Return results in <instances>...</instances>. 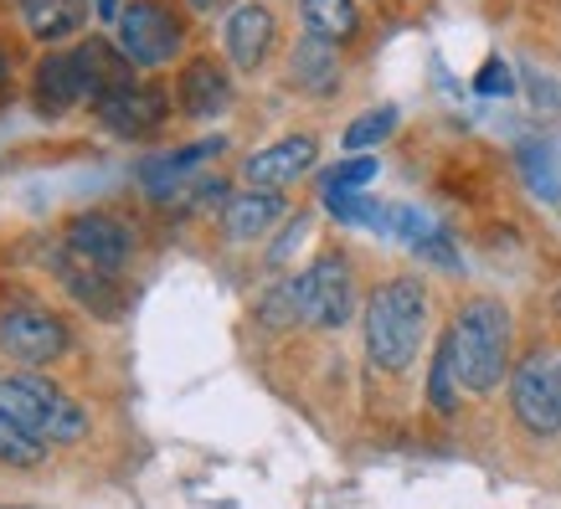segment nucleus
Returning <instances> with one entry per match:
<instances>
[{"instance_id":"obj_8","label":"nucleus","mask_w":561,"mask_h":509,"mask_svg":"<svg viewBox=\"0 0 561 509\" xmlns=\"http://www.w3.org/2000/svg\"><path fill=\"white\" fill-rule=\"evenodd\" d=\"M227 150V139H196V144H186V150H165V154H150L145 165H139V181H145V196L150 201H165L175 206L181 201V190L196 181L191 170L202 165V160H217V154Z\"/></svg>"},{"instance_id":"obj_21","label":"nucleus","mask_w":561,"mask_h":509,"mask_svg":"<svg viewBox=\"0 0 561 509\" xmlns=\"http://www.w3.org/2000/svg\"><path fill=\"white\" fill-rule=\"evenodd\" d=\"M299 16H305V32L320 36V42H345L356 36L360 16H356V0H299Z\"/></svg>"},{"instance_id":"obj_30","label":"nucleus","mask_w":561,"mask_h":509,"mask_svg":"<svg viewBox=\"0 0 561 509\" xmlns=\"http://www.w3.org/2000/svg\"><path fill=\"white\" fill-rule=\"evenodd\" d=\"M305 227H309V221L299 217V221H294V227H289V238H284V242H278V247H273V268H284V257H289L294 247H299V238H305Z\"/></svg>"},{"instance_id":"obj_17","label":"nucleus","mask_w":561,"mask_h":509,"mask_svg":"<svg viewBox=\"0 0 561 509\" xmlns=\"http://www.w3.org/2000/svg\"><path fill=\"white\" fill-rule=\"evenodd\" d=\"M278 217H284V196L278 190H242V196H232V201L221 206V232L232 242H253Z\"/></svg>"},{"instance_id":"obj_13","label":"nucleus","mask_w":561,"mask_h":509,"mask_svg":"<svg viewBox=\"0 0 561 509\" xmlns=\"http://www.w3.org/2000/svg\"><path fill=\"white\" fill-rule=\"evenodd\" d=\"M72 62H78V78H83V93H88V103H93V108H99L108 93L135 88V62L124 57V47L103 42V36H88V42H78Z\"/></svg>"},{"instance_id":"obj_7","label":"nucleus","mask_w":561,"mask_h":509,"mask_svg":"<svg viewBox=\"0 0 561 509\" xmlns=\"http://www.w3.org/2000/svg\"><path fill=\"white\" fill-rule=\"evenodd\" d=\"M309 278V324L314 329H341L356 314V284H351V263L341 253H320Z\"/></svg>"},{"instance_id":"obj_2","label":"nucleus","mask_w":561,"mask_h":509,"mask_svg":"<svg viewBox=\"0 0 561 509\" xmlns=\"http://www.w3.org/2000/svg\"><path fill=\"white\" fill-rule=\"evenodd\" d=\"M454 345V366H459L463 391H494L511 371V314L494 299H469L459 309V320L448 329Z\"/></svg>"},{"instance_id":"obj_31","label":"nucleus","mask_w":561,"mask_h":509,"mask_svg":"<svg viewBox=\"0 0 561 509\" xmlns=\"http://www.w3.org/2000/svg\"><path fill=\"white\" fill-rule=\"evenodd\" d=\"M93 16H99V21H119V0H93Z\"/></svg>"},{"instance_id":"obj_33","label":"nucleus","mask_w":561,"mask_h":509,"mask_svg":"<svg viewBox=\"0 0 561 509\" xmlns=\"http://www.w3.org/2000/svg\"><path fill=\"white\" fill-rule=\"evenodd\" d=\"M0 509H36V505H0Z\"/></svg>"},{"instance_id":"obj_6","label":"nucleus","mask_w":561,"mask_h":509,"mask_svg":"<svg viewBox=\"0 0 561 509\" xmlns=\"http://www.w3.org/2000/svg\"><path fill=\"white\" fill-rule=\"evenodd\" d=\"M0 350L21 366H47V360H62L72 350L68 324L47 314V309H16L0 320Z\"/></svg>"},{"instance_id":"obj_14","label":"nucleus","mask_w":561,"mask_h":509,"mask_svg":"<svg viewBox=\"0 0 561 509\" xmlns=\"http://www.w3.org/2000/svg\"><path fill=\"white\" fill-rule=\"evenodd\" d=\"M175 99H181V108H186L191 119H217V114L232 108V83H227L221 62H211V57H191L186 68H181Z\"/></svg>"},{"instance_id":"obj_24","label":"nucleus","mask_w":561,"mask_h":509,"mask_svg":"<svg viewBox=\"0 0 561 509\" xmlns=\"http://www.w3.org/2000/svg\"><path fill=\"white\" fill-rule=\"evenodd\" d=\"M324 206H330L345 227H371V232H387V206H376L371 196H360V190H330Z\"/></svg>"},{"instance_id":"obj_32","label":"nucleus","mask_w":561,"mask_h":509,"mask_svg":"<svg viewBox=\"0 0 561 509\" xmlns=\"http://www.w3.org/2000/svg\"><path fill=\"white\" fill-rule=\"evenodd\" d=\"M5 68H11V62H5V51H0V78H5Z\"/></svg>"},{"instance_id":"obj_16","label":"nucleus","mask_w":561,"mask_h":509,"mask_svg":"<svg viewBox=\"0 0 561 509\" xmlns=\"http://www.w3.org/2000/svg\"><path fill=\"white\" fill-rule=\"evenodd\" d=\"M32 93H36V108H42V114H68V108L88 103L83 78H78V62H72V51H51L47 62L36 68Z\"/></svg>"},{"instance_id":"obj_28","label":"nucleus","mask_w":561,"mask_h":509,"mask_svg":"<svg viewBox=\"0 0 561 509\" xmlns=\"http://www.w3.org/2000/svg\"><path fill=\"white\" fill-rule=\"evenodd\" d=\"M474 93H484V99H505V93H515V72H511V62L490 57V62H484V72L474 78Z\"/></svg>"},{"instance_id":"obj_1","label":"nucleus","mask_w":561,"mask_h":509,"mask_svg":"<svg viewBox=\"0 0 561 509\" xmlns=\"http://www.w3.org/2000/svg\"><path fill=\"white\" fill-rule=\"evenodd\" d=\"M427 289L417 278H391L366 299V356L376 371H408L423 350Z\"/></svg>"},{"instance_id":"obj_5","label":"nucleus","mask_w":561,"mask_h":509,"mask_svg":"<svg viewBox=\"0 0 561 509\" xmlns=\"http://www.w3.org/2000/svg\"><path fill=\"white\" fill-rule=\"evenodd\" d=\"M511 407L526 432L536 438H557L561 432V360L551 350H530L511 375Z\"/></svg>"},{"instance_id":"obj_10","label":"nucleus","mask_w":561,"mask_h":509,"mask_svg":"<svg viewBox=\"0 0 561 509\" xmlns=\"http://www.w3.org/2000/svg\"><path fill=\"white\" fill-rule=\"evenodd\" d=\"M51 268H57V284H62L88 314H99V320H119L124 314V293H119V284H114V273L93 268L88 257L68 253V247L51 257Z\"/></svg>"},{"instance_id":"obj_23","label":"nucleus","mask_w":561,"mask_h":509,"mask_svg":"<svg viewBox=\"0 0 561 509\" xmlns=\"http://www.w3.org/2000/svg\"><path fill=\"white\" fill-rule=\"evenodd\" d=\"M0 463L5 468H36V463H47V442L32 438L21 423H11L5 412H0Z\"/></svg>"},{"instance_id":"obj_15","label":"nucleus","mask_w":561,"mask_h":509,"mask_svg":"<svg viewBox=\"0 0 561 509\" xmlns=\"http://www.w3.org/2000/svg\"><path fill=\"white\" fill-rule=\"evenodd\" d=\"M227 51L238 68H263V57L273 51V11L268 5H238L227 16Z\"/></svg>"},{"instance_id":"obj_4","label":"nucleus","mask_w":561,"mask_h":509,"mask_svg":"<svg viewBox=\"0 0 561 509\" xmlns=\"http://www.w3.org/2000/svg\"><path fill=\"white\" fill-rule=\"evenodd\" d=\"M186 42V21L171 0H129L119 11V47L135 68H165Z\"/></svg>"},{"instance_id":"obj_9","label":"nucleus","mask_w":561,"mask_h":509,"mask_svg":"<svg viewBox=\"0 0 561 509\" xmlns=\"http://www.w3.org/2000/svg\"><path fill=\"white\" fill-rule=\"evenodd\" d=\"M68 253L88 257L93 268L103 273H119L135 253V242H129V227L114 217H103V211H88V217H72L68 221V242H62Z\"/></svg>"},{"instance_id":"obj_11","label":"nucleus","mask_w":561,"mask_h":509,"mask_svg":"<svg viewBox=\"0 0 561 509\" xmlns=\"http://www.w3.org/2000/svg\"><path fill=\"white\" fill-rule=\"evenodd\" d=\"M171 114V93L165 88H124V93H108L99 103V119L114 129L119 139H145L154 135Z\"/></svg>"},{"instance_id":"obj_22","label":"nucleus","mask_w":561,"mask_h":509,"mask_svg":"<svg viewBox=\"0 0 561 509\" xmlns=\"http://www.w3.org/2000/svg\"><path fill=\"white\" fill-rule=\"evenodd\" d=\"M459 366H454V345H448V335L438 339V350H433V366H427V402H433V412L438 417H454L459 412Z\"/></svg>"},{"instance_id":"obj_26","label":"nucleus","mask_w":561,"mask_h":509,"mask_svg":"<svg viewBox=\"0 0 561 509\" xmlns=\"http://www.w3.org/2000/svg\"><path fill=\"white\" fill-rule=\"evenodd\" d=\"M387 232L402 238L408 247H417V242H427L433 232H443V227H433V217H423L417 206H387Z\"/></svg>"},{"instance_id":"obj_29","label":"nucleus","mask_w":561,"mask_h":509,"mask_svg":"<svg viewBox=\"0 0 561 509\" xmlns=\"http://www.w3.org/2000/svg\"><path fill=\"white\" fill-rule=\"evenodd\" d=\"M412 253L423 257V263H433V268H443V273H459V253H454V242L443 238V232H433L427 242H417Z\"/></svg>"},{"instance_id":"obj_18","label":"nucleus","mask_w":561,"mask_h":509,"mask_svg":"<svg viewBox=\"0 0 561 509\" xmlns=\"http://www.w3.org/2000/svg\"><path fill=\"white\" fill-rule=\"evenodd\" d=\"M21 21L36 42H68L88 21V0H21Z\"/></svg>"},{"instance_id":"obj_27","label":"nucleus","mask_w":561,"mask_h":509,"mask_svg":"<svg viewBox=\"0 0 561 509\" xmlns=\"http://www.w3.org/2000/svg\"><path fill=\"white\" fill-rule=\"evenodd\" d=\"M366 181H376V160L371 154H356V160H341L335 170H324L320 186H324V196H330V190H360Z\"/></svg>"},{"instance_id":"obj_12","label":"nucleus","mask_w":561,"mask_h":509,"mask_svg":"<svg viewBox=\"0 0 561 509\" xmlns=\"http://www.w3.org/2000/svg\"><path fill=\"white\" fill-rule=\"evenodd\" d=\"M314 154H320V144L309 135H289V139H278V144H263L257 154H248L242 175H248L253 190H284L314 165Z\"/></svg>"},{"instance_id":"obj_19","label":"nucleus","mask_w":561,"mask_h":509,"mask_svg":"<svg viewBox=\"0 0 561 509\" xmlns=\"http://www.w3.org/2000/svg\"><path fill=\"white\" fill-rule=\"evenodd\" d=\"M257 324L263 329H294V324H309V278H278L263 299H257Z\"/></svg>"},{"instance_id":"obj_20","label":"nucleus","mask_w":561,"mask_h":509,"mask_svg":"<svg viewBox=\"0 0 561 509\" xmlns=\"http://www.w3.org/2000/svg\"><path fill=\"white\" fill-rule=\"evenodd\" d=\"M289 78L305 88V93H330V88L341 83V62H335V47H330V42H320V36H305V42L294 47Z\"/></svg>"},{"instance_id":"obj_3","label":"nucleus","mask_w":561,"mask_h":509,"mask_svg":"<svg viewBox=\"0 0 561 509\" xmlns=\"http://www.w3.org/2000/svg\"><path fill=\"white\" fill-rule=\"evenodd\" d=\"M0 412L21 423L32 438L51 442H83L88 412L72 402L62 386H51L42 375H0Z\"/></svg>"},{"instance_id":"obj_25","label":"nucleus","mask_w":561,"mask_h":509,"mask_svg":"<svg viewBox=\"0 0 561 509\" xmlns=\"http://www.w3.org/2000/svg\"><path fill=\"white\" fill-rule=\"evenodd\" d=\"M397 129V108H371V114H360L351 129H345V150L351 154H360V150H371V144H381V139Z\"/></svg>"}]
</instances>
